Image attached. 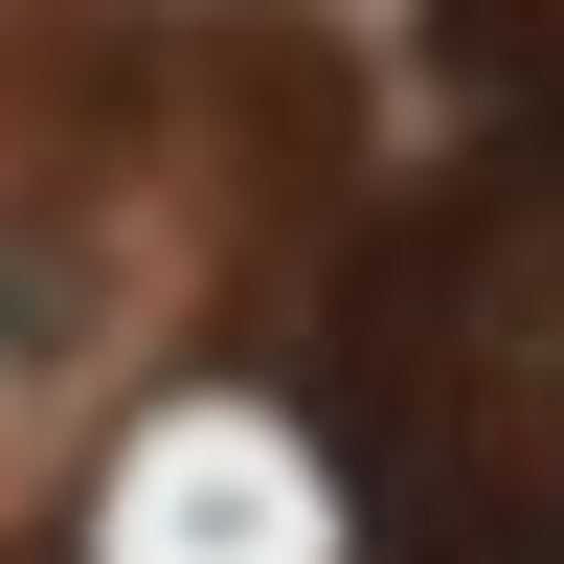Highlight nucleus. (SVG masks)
Wrapping results in <instances>:
<instances>
[{"label": "nucleus", "mask_w": 564, "mask_h": 564, "mask_svg": "<svg viewBox=\"0 0 564 564\" xmlns=\"http://www.w3.org/2000/svg\"><path fill=\"white\" fill-rule=\"evenodd\" d=\"M45 316H68V271H45V249H0V361H23Z\"/></svg>", "instance_id": "obj_3"}, {"label": "nucleus", "mask_w": 564, "mask_h": 564, "mask_svg": "<svg viewBox=\"0 0 564 564\" xmlns=\"http://www.w3.org/2000/svg\"><path fill=\"white\" fill-rule=\"evenodd\" d=\"M316 430L361 564H564V113L361 249Z\"/></svg>", "instance_id": "obj_1"}, {"label": "nucleus", "mask_w": 564, "mask_h": 564, "mask_svg": "<svg viewBox=\"0 0 564 564\" xmlns=\"http://www.w3.org/2000/svg\"><path fill=\"white\" fill-rule=\"evenodd\" d=\"M430 68L475 113H564V0H430Z\"/></svg>", "instance_id": "obj_2"}]
</instances>
